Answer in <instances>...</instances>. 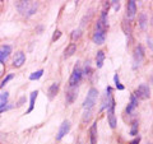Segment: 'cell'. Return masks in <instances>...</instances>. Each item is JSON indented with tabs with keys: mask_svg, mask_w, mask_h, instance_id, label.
Masks as SVG:
<instances>
[{
	"mask_svg": "<svg viewBox=\"0 0 153 144\" xmlns=\"http://www.w3.org/2000/svg\"><path fill=\"white\" fill-rule=\"evenodd\" d=\"M16 7L18 11L24 17H31L37 11L38 4L36 1H29V0H23V1H17Z\"/></svg>",
	"mask_w": 153,
	"mask_h": 144,
	"instance_id": "cell-1",
	"label": "cell"
},
{
	"mask_svg": "<svg viewBox=\"0 0 153 144\" xmlns=\"http://www.w3.org/2000/svg\"><path fill=\"white\" fill-rule=\"evenodd\" d=\"M97 97H98V91L96 88H91L88 91V95L84 99V103H83V108L86 111H92L93 106L96 105V101H97Z\"/></svg>",
	"mask_w": 153,
	"mask_h": 144,
	"instance_id": "cell-2",
	"label": "cell"
},
{
	"mask_svg": "<svg viewBox=\"0 0 153 144\" xmlns=\"http://www.w3.org/2000/svg\"><path fill=\"white\" fill-rule=\"evenodd\" d=\"M82 77H83L82 69H81V66L76 64V66L74 68V70H73V73H72V75H70L69 87H78V84L81 83V80H82Z\"/></svg>",
	"mask_w": 153,
	"mask_h": 144,
	"instance_id": "cell-3",
	"label": "cell"
},
{
	"mask_svg": "<svg viewBox=\"0 0 153 144\" xmlns=\"http://www.w3.org/2000/svg\"><path fill=\"white\" fill-rule=\"evenodd\" d=\"M134 96L139 99H147L151 97V89H149V87L146 86V84H140V86L138 87V89L135 91Z\"/></svg>",
	"mask_w": 153,
	"mask_h": 144,
	"instance_id": "cell-4",
	"label": "cell"
},
{
	"mask_svg": "<svg viewBox=\"0 0 153 144\" xmlns=\"http://www.w3.org/2000/svg\"><path fill=\"white\" fill-rule=\"evenodd\" d=\"M70 121L69 120H64L63 122H61L60 128H59V131H58V135H56V140H61L65 135L70 131Z\"/></svg>",
	"mask_w": 153,
	"mask_h": 144,
	"instance_id": "cell-5",
	"label": "cell"
},
{
	"mask_svg": "<svg viewBox=\"0 0 153 144\" xmlns=\"http://www.w3.org/2000/svg\"><path fill=\"white\" fill-rule=\"evenodd\" d=\"M107 114H108V124L112 129L116 128V117H115V101H111L110 106L107 107Z\"/></svg>",
	"mask_w": 153,
	"mask_h": 144,
	"instance_id": "cell-6",
	"label": "cell"
},
{
	"mask_svg": "<svg viewBox=\"0 0 153 144\" xmlns=\"http://www.w3.org/2000/svg\"><path fill=\"white\" fill-rule=\"evenodd\" d=\"M105 39H106V31L101 28H96L95 33H93V42L96 45H102L105 42Z\"/></svg>",
	"mask_w": 153,
	"mask_h": 144,
	"instance_id": "cell-7",
	"label": "cell"
},
{
	"mask_svg": "<svg viewBox=\"0 0 153 144\" xmlns=\"http://www.w3.org/2000/svg\"><path fill=\"white\" fill-rule=\"evenodd\" d=\"M137 13V3L134 0H129L126 4V18L128 19H133Z\"/></svg>",
	"mask_w": 153,
	"mask_h": 144,
	"instance_id": "cell-8",
	"label": "cell"
},
{
	"mask_svg": "<svg viewBox=\"0 0 153 144\" xmlns=\"http://www.w3.org/2000/svg\"><path fill=\"white\" fill-rule=\"evenodd\" d=\"M12 52V46L9 45H3L0 46V64H4L8 60Z\"/></svg>",
	"mask_w": 153,
	"mask_h": 144,
	"instance_id": "cell-9",
	"label": "cell"
},
{
	"mask_svg": "<svg viewBox=\"0 0 153 144\" xmlns=\"http://www.w3.org/2000/svg\"><path fill=\"white\" fill-rule=\"evenodd\" d=\"M112 96H111V87H107L105 91V96L104 98H102V106H101V110H105L106 107H108L111 103V101H112Z\"/></svg>",
	"mask_w": 153,
	"mask_h": 144,
	"instance_id": "cell-10",
	"label": "cell"
},
{
	"mask_svg": "<svg viewBox=\"0 0 153 144\" xmlns=\"http://www.w3.org/2000/svg\"><path fill=\"white\" fill-rule=\"evenodd\" d=\"M76 96H78V87H69L66 92V103L70 105L75 101Z\"/></svg>",
	"mask_w": 153,
	"mask_h": 144,
	"instance_id": "cell-11",
	"label": "cell"
},
{
	"mask_svg": "<svg viewBox=\"0 0 153 144\" xmlns=\"http://www.w3.org/2000/svg\"><path fill=\"white\" fill-rule=\"evenodd\" d=\"M143 59H144V50H143L142 46L139 45L134 50V63L139 65V64L143 61Z\"/></svg>",
	"mask_w": 153,
	"mask_h": 144,
	"instance_id": "cell-12",
	"label": "cell"
},
{
	"mask_svg": "<svg viewBox=\"0 0 153 144\" xmlns=\"http://www.w3.org/2000/svg\"><path fill=\"white\" fill-rule=\"evenodd\" d=\"M24 61H26V55L23 54L22 51H18L16 54V56H14V60H13V65L16 66V68H20L24 64Z\"/></svg>",
	"mask_w": 153,
	"mask_h": 144,
	"instance_id": "cell-13",
	"label": "cell"
},
{
	"mask_svg": "<svg viewBox=\"0 0 153 144\" xmlns=\"http://www.w3.org/2000/svg\"><path fill=\"white\" fill-rule=\"evenodd\" d=\"M137 106H138V98L134 95H131V97H130V103H129L128 107H126V112L131 114L135 110V108H137Z\"/></svg>",
	"mask_w": 153,
	"mask_h": 144,
	"instance_id": "cell-14",
	"label": "cell"
},
{
	"mask_svg": "<svg viewBox=\"0 0 153 144\" xmlns=\"http://www.w3.org/2000/svg\"><path fill=\"white\" fill-rule=\"evenodd\" d=\"M58 92H59V83L51 84V86H50V88H49V91H47L49 98H50V99H52L55 96L58 95Z\"/></svg>",
	"mask_w": 153,
	"mask_h": 144,
	"instance_id": "cell-15",
	"label": "cell"
},
{
	"mask_svg": "<svg viewBox=\"0 0 153 144\" xmlns=\"http://www.w3.org/2000/svg\"><path fill=\"white\" fill-rule=\"evenodd\" d=\"M89 135H91V144H97V122H95L91 126Z\"/></svg>",
	"mask_w": 153,
	"mask_h": 144,
	"instance_id": "cell-16",
	"label": "cell"
},
{
	"mask_svg": "<svg viewBox=\"0 0 153 144\" xmlns=\"http://www.w3.org/2000/svg\"><path fill=\"white\" fill-rule=\"evenodd\" d=\"M104 61H105V52L104 51H98L96 55V65L97 68H102L104 66Z\"/></svg>",
	"mask_w": 153,
	"mask_h": 144,
	"instance_id": "cell-17",
	"label": "cell"
},
{
	"mask_svg": "<svg viewBox=\"0 0 153 144\" xmlns=\"http://www.w3.org/2000/svg\"><path fill=\"white\" fill-rule=\"evenodd\" d=\"M147 26H148V17L146 13H142L139 16V27L144 31V29H147Z\"/></svg>",
	"mask_w": 153,
	"mask_h": 144,
	"instance_id": "cell-18",
	"label": "cell"
},
{
	"mask_svg": "<svg viewBox=\"0 0 153 144\" xmlns=\"http://www.w3.org/2000/svg\"><path fill=\"white\" fill-rule=\"evenodd\" d=\"M75 50H76V46H75V43H70L69 46L65 49V51H64V57H70L75 52Z\"/></svg>",
	"mask_w": 153,
	"mask_h": 144,
	"instance_id": "cell-19",
	"label": "cell"
},
{
	"mask_svg": "<svg viewBox=\"0 0 153 144\" xmlns=\"http://www.w3.org/2000/svg\"><path fill=\"white\" fill-rule=\"evenodd\" d=\"M37 95H38V92H37V91H33V92L31 93V98H29V108H28V111H27L28 114L33 111V107H35V101H36V98H37Z\"/></svg>",
	"mask_w": 153,
	"mask_h": 144,
	"instance_id": "cell-20",
	"label": "cell"
},
{
	"mask_svg": "<svg viewBox=\"0 0 153 144\" xmlns=\"http://www.w3.org/2000/svg\"><path fill=\"white\" fill-rule=\"evenodd\" d=\"M42 74H43V70L42 69L37 70V72L32 73V74L29 75V80H37V79H40L41 77H42Z\"/></svg>",
	"mask_w": 153,
	"mask_h": 144,
	"instance_id": "cell-21",
	"label": "cell"
},
{
	"mask_svg": "<svg viewBox=\"0 0 153 144\" xmlns=\"http://www.w3.org/2000/svg\"><path fill=\"white\" fill-rule=\"evenodd\" d=\"M138 129H139V122H138V120H134V121L131 122L130 135H137L138 134Z\"/></svg>",
	"mask_w": 153,
	"mask_h": 144,
	"instance_id": "cell-22",
	"label": "cell"
},
{
	"mask_svg": "<svg viewBox=\"0 0 153 144\" xmlns=\"http://www.w3.org/2000/svg\"><path fill=\"white\" fill-rule=\"evenodd\" d=\"M114 80H115V84H116V88L119 91H123L124 89V86H123L121 83H120V79H119V74H115L114 77Z\"/></svg>",
	"mask_w": 153,
	"mask_h": 144,
	"instance_id": "cell-23",
	"label": "cell"
},
{
	"mask_svg": "<svg viewBox=\"0 0 153 144\" xmlns=\"http://www.w3.org/2000/svg\"><path fill=\"white\" fill-rule=\"evenodd\" d=\"M8 98H9V93H8V92L1 93V95H0V105H4V103H7Z\"/></svg>",
	"mask_w": 153,
	"mask_h": 144,
	"instance_id": "cell-24",
	"label": "cell"
},
{
	"mask_svg": "<svg viewBox=\"0 0 153 144\" xmlns=\"http://www.w3.org/2000/svg\"><path fill=\"white\" fill-rule=\"evenodd\" d=\"M79 37H81V29H75V31H73V33H72V40L75 41V40H78Z\"/></svg>",
	"mask_w": 153,
	"mask_h": 144,
	"instance_id": "cell-25",
	"label": "cell"
},
{
	"mask_svg": "<svg viewBox=\"0 0 153 144\" xmlns=\"http://www.w3.org/2000/svg\"><path fill=\"white\" fill-rule=\"evenodd\" d=\"M12 107H13V106H12V105H8V103L0 105V114H1V112H4V111H7V110H10Z\"/></svg>",
	"mask_w": 153,
	"mask_h": 144,
	"instance_id": "cell-26",
	"label": "cell"
},
{
	"mask_svg": "<svg viewBox=\"0 0 153 144\" xmlns=\"http://www.w3.org/2000/svg\"><path fill=\"white\" fill-rule=\"evenodd\" d=\"M91 115H92V111H86L83 116V122H88L91 120Z\"/></svg>",
	"mask_w": 153,
	"mask_h": 144,
	"instance_id": "cell-27",
	"label": "cell"
},
{
	"mask_svg": "<svg viewBox=\"0 0 153 144\" xmlns=\"http://www.w3.org/2000/svg\"><path fill=\"white\" fill-rule=\"evenodd\" d=\"M10 79H13V74H9V75H8V77H7V78H5V79H4V80H3V82H1V84H0V87H1V88H3V87H4V86H5V84H7V83H8V82H9V80H10Z\"/></svg>",
	"mask_w": 153,
	"mask_h": 144,
	"instance_id": "cell-28",
	"label": "cell"
},
{
	"mask_svg": "<svg viewBox=\"0 0 153 144\" xmlns=\"http://www.w3.org/2000/svg\"><path fill=\"white\" fill-rule=\"evenodd\" d=\"M60 36H61V32L60 31H55L54 32V36H52V42H55L56 40L60 39Z\"/></svg>",
	"mask_w": 153,
	"mask_h": 144,
	"instance_id": "cell-29",
	"label": "cell"
},
{
	"mask_svg": "<svg viewBox=\"0 0 153 144\" xmlns=\"http://www.w3.org/2000/svg\"><path fill=\"white\" fill-rule=\"evenodd\" d=\"M110 4L114 5V9L115 10H119V8H120V3L119 1H115V0H114V1H110Z\"/></svg>",
	"mask_w": 153,
	"mask_h": 144,
	"instance_id": "cell-30",
	"label": "cell"
},
{
	"mask_svg": "<svg viewBox=\"0 0 153 144\" xmlns=\"http://www.w3.org/2000/svg\"><path fill=\"white\" fill-rule=\"evenodd\" d=\"M139 142H140V137H138V138H135L134 140H131L129 144H139Z\"/></svg>",
	"mask_w": 153,
	"mask_h": 144,
	"instance_id": "cell-31",
	"label": "cell"
},
{
	"mask_svg": "<svg viewBox=\"0 0 153 144\" xmlns=\"http://www.w3.org/2000/svg\"><path fill=\"white\" fill-rule=\"evenodd\" d=\"M23 102H26V97H22V98L19 99V102L17 103V106H18V107H19V106H22V105H23Z\"/></svg>",
	"mask_w": 153,
	"mask_h": 144,
	"instance_id": "cell-32",
	"label": "cell"
},
{
	"mask_svg": "<svg viewBox=\"0 0 153 144\" xmlns=\"http://www.w3.org/2000/svg\"><path fill=\"white\" fill-rule=\"evenodd\" d=\"M148 46H149V49H152V39L151 37L148 39Z\"/></svg>",
	"mask_w": 153,
	"mask_h": 144,
	"instance_id": "cell-33",
	"label": "cell"
}]
</instances>
